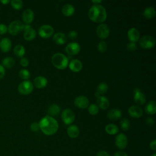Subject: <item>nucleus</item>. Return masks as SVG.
<instances>
[{
  "label": "nucleus",
  "instance_id": "7c9ffc66",
  "mask_svg": "<svg viewBox=\"0 0 156 156\" xmlns=\"http://www.w3.org/2000/svg\"><path fill=\"white\" fill-rule=\"evenodd\" d=\"M60 112V107L55 104H51L48 108V113L51 116H57Z\"/></svg>",
  "mask_w": 156,
  "mask_h": 156
},
{
  "label": "nucleus",
  "instance_id": "09e8293b",
  "mask_svg": "<svg viewBox=\"0 0 156 156\" xmlns=\"http://www.w3.org/2000/svg\"><path fill=\"white\" fill-rule=\"evenodd\" d=\"M10 1H9V0H1L0 1V2L4 5H7V4L10 3Z\"/></svg>",
  "mask_w": 156,
  "mask_h": 156
},
{
  "label": "nucleus",
  "instance_id": "72a5a7b5",
  "mask_svg": "<svg viewBox=\"0 0 156 156\" xmlns=\"http://www.w3.org/2000/svg\"><path fill=\"white\" fill-rule=\"evenodd\" d=\"M18 75L21 79H24V80H28L30 77V73L29 71H28L26 69H20L18 73Z\"/></svg>",
  "mask_w": 156,
  "mask_h": 156
},
{
  "label": "nucleus",
  "instance_id": "e433bc0d",
  "mask_svg": "<svg viewBox=\"0 0 156 156\" xmlns=\"http://www.w3.org/2000/svg\"><path fill=\"white\" fill-rule=\"evenodd\" d=\"M97 49L101 53L105 52L107 51V44L106 42L104 41H102V40L98 44Z\"/></svg>",
  "mask_w": 156,
  "mask_h": 156
},
{
  "label": "nucleus",
  "instance_id": "3c124183",
  "mask_svg": "<svg viewBox=\"0 0 156 156\" xmlns=\"http://www.w3.org/2000/svg\"><path fill=\"white\" fill-rule=\"evenodd\" d=\"M94 95H95V96H96V98H98V97H99V96H101V95H100V94H99V93H98V92H97V91H96V93H95V94H94Z\"/></svg>",
  "mask_w": 156,
  "mask_h": 156
},
{
  "label": "nucleus",
  "instance_id": "c756f323",
  "mask_svg": "<svg viewBox=\"0 0 156 156\" xmlns=\"http://www.w3.org/2000/svg\"><path fill=\"white\" fill-rule=\"evenodd\" d=\"M105 130L109 135H116L119 132V128L114 124H108L105 126Z\"/></svg>",
  "mask_w": 156,
  "mask_h": 156
},
{
  "label": "nucleus",
  "instance_id": "f704fd0d",
  "mask_svg": "<svg viewBox=\"0 0 156 156\" xmlns=\"http://www.w3.org/2000/svg\"><path fill=\"white\" fill-rule=\"evenodd\" d=\"M130 126V121L127 118H122L120 121V127L121 129L124 131L129 130Z\"/></svg>",
  "mask_w": 156,
  "mask_h": 156
},
{
  "label": "nucleus",
  "instance_id": "20e7f679",
  "mask_svg": "<svg viewBox=\"0 0 156 156\" xmlns=\"http://www.w3.org/2000/svg\"><path fill=\"white\" fill-rule=\"evenodd\" d=\"M24 25V24L20 20H14L7 26L8 32L12 35H17L23 30Z\"/></svg>",
  "mask_w": 156,
  "mask_h": 156
},
{
  "label": "nucleus",
  "instance_id": "a18cd8bd",
  "mask_svg": "<svg viewBox=\"0 0 156 156\" xmlns=\"http://www.w3.org/2000/svg\"><path fill=\"white\" fill-rule=\"evenodd\" d=\"M96 156H110V155L107 152L105 151H100L97 153Z\"/></svg>",
  "mask_w": 156,
  "mask_h": 156
},
{
  "label": "nucleus",
  "instance_id": "a211bd4d",
  "mask_svg": "<svg viewBox=\"0 0 156 156\" xmlns=\"http://www.w3.org/2000/svg\"><path fill=\"white\" fill-rule=\"evenodd\" d=\"M34 86L37 88H39V89L43 88L47 85L48 80L44 76H37L34 80Z\"/></svg>",
  "mask_w": 156,
  "mask_h": 156
},
{
  "label": "nucleus",
  "instance_id": "412c9836",
  "mask_svg": "<svg viewBox=\"0 0 156 156\" xmlns=\"http://www.w3.org/2000/svg\"><path fill=\"white\" fill-rule=\"evenodd\" d=\"M122 115V112L118 108H112L107 113V118L113 121H116L119 119Z\"/></svg>",
  "mask_w": 156,
  "mask_h": 156
},
{
  "label": "nucleus",
  "instance_id": "a878e982",
  "mask_svg": "<svg viewBox=\"0 0 156 156\" xmlns=\"http://www.w3.org/2000/svg\"><path fill=\"white\" fill-rule=\"evenodd\" d=\"M145 112L149 115H154L156 113V102L155 101H151L146 104Z\"/></svg>",
  "mask_w": 156,
  "mask_h": 156
},
{
  "label": "nucleus",
  "instance_id": "4be33fe9",
  "mask_svg": "<svg viewBox=\"0 0 156 156\" xmlns=\"http://www.w3.org/2000/svg\"><path fill=\"white\" fill-rule=\"evenodd\" d=\"M53 41L57 44H63L66 42L67 37L62 32H57L53 36Z\"/></svg>",
  "mask_w": 156,
  "mask_h": 156
},
{
  "label": "nucleus",
  "instance_id": "a19ab883",
  "mask_svg": "<svg viewBox=\"0 0 156 156\" xmlns=\"http://www.w3.org/2000/svg\"><path fill=\"white\" fill-rule=\"evenodd\" d=\"M20 63V65L22 66L27 67L29 65V60L27 58L23 57V58H21Z\"/></svg>",
  "mask_w": 156,
  "mask_h": 156
},
{
  "label": "nucleus",
  "instance_id": "1a4fd4ad",
  "mask_svg": "<svg viewBox=\"0 0 156 156\" xmlns=\"http://www.w3.org/2000/svg\"><path fill=\"white\" fill-rule=\"evenodd\" d=\"M54 31V28L51 26L44 24L39 28L38 34L41 38H48L52 35Z\"/></svg>",
  "mask_w": 156,
  "mask_h": 156
},
{
  "label": "nucleus",
  "instance_id": "ea45409f",
  "mask_svg": "<svg viewBox=\"0 0 156 156\" xmlns=\"http://www.w3.org/2000/svg\"><path fill=\"white\" fill-rule=\"evenodd\" d=\"M30 130H31L32 132H37V131L40 129V126H39L38 122H33L30 124Z\"/></svg>",
  "mask_w": 156,
  "mask_h": 156
},
{
  "label": "nucleus",
  "instance_id": "6ab92c4d",
  "mask_svg": "<svg viewBox=\"0 0 156 156\" xmlns=\"http://www.w3.org/2000/svg\"><path fill=\"white\" fill-rule=\"evenodd\" d=\"M96 102L98 107L102 110L107 109L110 105V102L108 99L104 96H100L97 98Z\"/></svg>",
  "mask_w": 156,
  "mask_h": 156
},
{
  "label": "nucleus",
  "instance_id": "4c0bfd02",
  "mask_svg": "<svg viewBox=\"0 0 156 156\" xmlns=\"http://www.w3.org/2000/svg\"><path fill=\"white\" fill-rule=\"evenodd\" d=\"M127 49L129 51H134L137 49V46L136 44L134 42H129L127 44Z\"/></svg>",
  "mask_w": 156,
  "mask_h": 156
},
{
  "label": "nucleus",
  "instance_id": "b1692460",
  "mask_svg": "<svg viewBox=\"0 0 156 156\" xmlns=\"http://www.w3.org/2000/svg\"><path fill=\"white\" fill-rule=\"evenodd\" d=\"M74 12H75V8L71 4H65L62 9V12L63 15L66 16H72L74 13Z\"/></svg>",
  "mask_w": 156,
  "mask_h": 156
},
{
  "label": "nucleus",
  "instance_id": "79ce46f5",
  "mask_svg": "<svg viewBox=\"0 0 156 156\" xmlns=\"http://www.w3.org/2000/svg\"><path fill=\"white\" fill-rule=\"evenodd\" d=\"M68 37L71 40H74L77 37V33L75 30H71L68 34Z\"/></svg>",
  "mask_w": 156,
  "mask_h": 156
},
{
  "label": "nucleus",
  "instance_id": "f257e3e1",
  "mask_svg": "<svg viewBox=\"0 0 156 156\" xmlns=\"http://www.w3.org/2000/svg\"><path fill=\"white\" fill-rule=\"evenodd\" d=\"M38 124L40 129L46 135H54L58 129V124L56 119L49 115L41 118Z\"/></svg>",
  "mask_w": 156,
  "mask_h": 156
},
{
  "label": "nucleus",
  "instance_id": "9d476101",
  "mask_svg": "<svg viewBox=\"0 0 156 156\" xmlns=\"http://www.w3.org/2000/svg\"><path fill=\"white\" fill-rule=\"evenodd\" d=\"M96 34L101 39L107 38L110 34L109 27L106 24H101L96 28Z\"/></svg>",
  "mask_w": 156,
  "mask_h": 156
},
{
  "label": "nucleus",
  "instance_id": "4468645a",
  "mask_svg": "<svg viewBox=\"0 0 156 156\" xmlns=\"http://www.w3.org/2000/svg\"><path fill=\"white\" fill-rule=\"evenodd\" d=\"M21 17L23 21L26 24H29L34 20V13L30 9H27L23 11Z\"/></svg>",
  "mask_w": 156,
  "mask_h": 156
},
{
  "label": "nucleus",
  "instance_id": "dca6fc26",
  "mask_svg": "<svg viewBox=\"0 0 156 156\" xmlns=\"http://www.w3.org/2000/svg\"><path fill=\"white\" fill-rule=\"evenodd\" d=\"M127 37L130 42L135 43L140 39V32L135 27H132L127 32Z\"/></svg>",
  "mask_w": 156,
  "mask_h": 156
},
{
  "label": "nucleus",
  "instance_id": "7ed1b4c3",
  "mask_svg": "<svg viewBox=\"0 0 156 156\" xmlns=\"http://www.w3.org/2000/svg\"><path fill=\"white\" fill-rule=\"evenodd\" d=\"M52 65L59 69H64L68 65V58L63 54L57 52L54 54L51 58Z\"/></svg>",
  "mask_w": 156,
  "mask_h": 156
},
{
  "label": "nucleus",
  "instance_id": "c85d7f7f",
  "mask_svg": "<svg viewBox=\"0 0 156 156\" xmlns=\"http://www.w3.org/2000/svg\"><path fill=\"white\" fill-rule=\"evenodd\" d=\"M13 52L16 57H19V58H23L25 54L26 50H25L24 47L23 45L18 44H16L14 47Z\"/></svg>",
  "mask_w": 156,
  "mask_h": 156
},
{
  "label": "nucleus",
  "instance_id": "5701e85b",
  "mask_svg": "<svg viewBox=\"0 0 156 156\" xmlns=\"http://www.w3.org/2000/svg\"><path fill=\"white\" fill-rule=\"evenodd\" d=\"M68 135L71 138H76L79 135V127L74 124L70 125L66 130Z\"/></svg>",
  "mask_w": 156,
  "mask_h": 156
},
{
  "label": "nucleus",
  "instance_id": "39448f33",
  "mask_svg": "<svg viewBox=\"0 0 156 156\" xmlns=\"http://www.w3.org/2000/svg\"><path fill=\"white\" fill-rule=\"evenodd\" d=\"M34 89V85L31 81L26 80L21 82L18 86V92L23 95H27L30 94Z\"/></svg>",
  "mask_w": 156,
  "mask_h": 156
},
{
  "label": "nucleus",
  "instance_id": "423d86ee",
  "mask_svg": "<svg viewBox=\"0 0 156 156\" xmlns=\"http://www.w3.org/2000/svg\"><path fill=\"white\" fill-rule=\"evenodd\" d=\"M140 46L144 49H150L155 45V40L150 35L143 36L139 41Z\"/></svg>",
  "mask_w": 156,
  "mask_h": 156
},
{
  "label": "nucleus",
  "instance_id": "f8f14e48",
  "mask_svg": "<svg viewBox=\"0 0 156 156\" xmlns=\"http://www.w3.org/2000/svg\"><path fill=\"white\" fill-rule=\"evenodd\" d=\"M74 105L79 108H86L89 105V100L85 96H79L74 101Z\"/></svg>",
  "mask_w": 156,
  "mask_h": 156
},
{
  "label": "nucleus",
  "instance_id": "f3484780",
  "mask_svg": "<svg viewBox=\"0 0 156 156\" xmlns=\"http://www.w3.org/2000/svg\"><path fill=\"white\" fill-rule=\"evenodd\" d=\"M12 41L7 37L3 38L0 41V49L3 52H8L12 48Z\"/></svg>",
  "mask_w": 156,
  "mask_h": 156
},
{
  "label": "nucleus",
  "instance_id": "8fccbe9b",
  "mask_svg": "<svg viewBox=\"0 0 156 156\" xmlns=\"http://www.w3.org/2000/svg\"><path fill=\"white\" fill-rule=\"evenodd\" d=\"M91 2H93V3H94V4H99L101 2H102V1L101 0H92L91 1Z\"/></svg>",
  "mask_w": 156,
  "mask_h": 156
},
{
  "label": "nucleus",
  "instance_id": "58836bf2",
  "mask_svg": "<svg viewBox=\"0 0 156 156\" xmlns=\"http://www.w3.org/2000/svg\"><path fill=\"white\" fill-rule=\"evenodd\" d=\"M8 32V28L5 24H0V35H4Z\"/></svg>",
  "mask_w": 156,
  "mask_h": 156
},
{
  "label": "nucleus",
  "instance_id": "c9c22d12",
  "mask_svg": "<svg viewBox=\"0 0 156 156\" xmlns=\"http://www.w3.org/2000/svg\"><path fill=\"white\" fill-rule=\"evenodd\" d=\"M88 111L90 114H91L92 115H95L99 112V107H98V105L96 104H92L88 106Z\"/></svg>",
  "mask_w": 156,
  "mask_h": 156
},
{
  "label": "nucleus",
  "instance_id": "bb28decb",
  "mask_svg": "<svg viewBox=\"0 0 156 156\" xmlns=\"http://www.w3.org/2000/svg\"><path fill=\"white\" fill-rule=\"evenodd\" d=\"M15 63V61L12 57H5L4 58L1 62V65L4 68L10 69L12 68Z\"/></svg>",
  "mask_w": 156,
  "mask_h": 156
},
{
  "label": "nucleus",
  "instance_id": "aec40b11",
  "mask_svg": "<svg viewBox=\"0 0 156 156\" xmlns=\"http://www.w3.org/2000/svg\"><path fill=\"white\" fill-rule=\"evenodd\" d=\"M83 65L78 59H73L69 63V68L73 72H79L82 70Z\"/></svg>",
  "mask_w": 156,
  "mask_h": 156
},
{
  "label": "nucleus",
  "instance_id": "2eb2a0df",
  "mask_svg": "<svg viewBox=\"0 0 156 156\" xmlns=\"http://www.w3.org/2000/svg\"><path fill=\"white\" fill-rule=\"evenodd\" d=\"M129 115L134 118H139L143 115V110L137 105H132L128 109Z\"/></svg>",
  "mask_w": 156,
  "mask_h": 156
},
{
  "label": "nucleus",
  "instance_id": "de8ad7c7",
  "mask_svg": "<svg viewBox=\"0 0 156 156\" xmlns=\"http://www.w3.org/2000/svg\"><path fill=\"white\" fill-rule=\"evenodd\" d=\"M149 146H150V148L153 150V151H156V140H154L153 141H152L151 143H150V144H149Z\"/></svg>",
  "mask_w": 156,
  "mask_h": 156
},
{
  "label": "nucleus",
  "instance_id": "cd10ccee",
  "mask_svg": "<svg viewBox=\"0 0 156 156\" xmlns=\"http://www.w3.org/2000/svg\"><path fill=\"white\" fill-rule=\"evenodd\" d=\"M143 15L146 19H152L155 16V10L153 7H148L144 10Z\"/></svg>",
  "mask_w": 156,
  "mask_h": 156
},
{
  "label": "nucleus",
  "instance_id": "603ef678",
  "mask_svg": "<svg viewBox=\"0 0 156 156\" xmlns=\"http://www.w3.org/2000/svg\"><path fill=\"white\" fill-rule=\"evenodd\" d=\"M151 156H156V154H155V153H154V154H152Z\"/></svg>",
  "mask_w": 156,
  "mask_h": 156
},
{
  "label": "nucleus",
  "instance_id": "37998d69",
  "mask_svg": "<svg viewBox=\"0 0 156 156\" xmlns=\"http://www.w3.org/2000/svg\"><path fill=\"white\" fill-rule=\"evenodd\" d=\"M145 122H146V124L147 126H152L154 124V119L151 118V117H147L146 120H145Z\"/></svg>",
  "mask_w": 156,
  "mask_h": 156
},
{
  "label": "nucleus",
  "instance_id": "2f4dec72",
  "mask_svg": "<svg viewBox=\"0 0 156 156\" xmlns=\"http://www.w3.org/2000/svg\"><path fill=\"white\" fill-rule=\"evenodd\" d=\"M10 5L15 10H20L23 7V2L21 0H12L10 2Z\"/></svg>",
  "mask_w": 156,
  "mask_h": 156
},
{
  "label": "nucleus",
  "instance_id": "6e6552de",
  "mask_svg": "<svg viewBox=\"0 0 156 156\" xmlns=\"http://www.w3.org/2000/svg\"><path fill=\"white\" fill-rule=\"evenodd\" d=\"M115 143L116 146L120 150L124 149L127 146V143H128L127 137L125 134L120 133L116 136L115 140Z\"/></svg>",
  "mask_w": 156,
  "mask_h": 156
},
{
  "label": "nucleus",
  "instance_id": "ddd939ff",
  "mask_svg": "<svg viewBox=\"0 0 156 156\" xmlns=\"http://www.w3.org/2000/svg\"><path fill=\"white\" fill-rule=\"evenodd\" d=\"M133 93V100L135 103L138 105H143L146 102V96L138 88H135Z\"/></svg>",
  "mask_w": 156,
  "mask_h": 156
},
{
  "label": "nucleus",
  "instance_id": "9b49d317",
  "mask_svg": "<svg viewBox=\"0 0 156 156\" xmlns=\"http://www.w3.org/2000/svg\"><path fill=\"white\" fill-rule=\"evenodd\" d=\"M80 50V46L78 43L71 42L65 47L66 52L69 55H75L79 54Z\"/></svg>",
  "mask_w": 156,
  "mask_h": 156
},
{
  "label": "nucleus",
  "instance_id": "c03bdc74",
  "mask_svg": "<svg viewBox=\"0 0 156 156\" xmlns=\"http://www.w3.org/2000/svg\"><path fill=\"white\" fill-rule=\"evenodd\" d=\"M5 74V69L4 66L0 64V79H2Z\"/></svg>",
  "mask_w": 156,
  "mask_h": 156
},
{
  "label": "nucleus",
  "instance_id": "473e14b6",
  "mask_svg": "<svg viewBox=\"0 0 156 156\" xmlns=\"http://www.w3.org/2000/svg\"><path fill=\"white\" fill-rule=\"evenodd\" d=\"M108 89V86L105 82L100 83L97 87V92L101 95L107 92Z\"/></svg>",
  "mask_w": 156,
  "mask_h": 156
},
{
  "label": "nucleus",
  "instance_id": "f03ea898",
  "mask_svg": "<svg viewBox=\"0 0 156 156\" xmlns=\"http://www.w3.org/2000/svg\"><path fill=\"white\" fill-rule=\"evenodd\" d=\"M90 20L95 23H102L105 21L107 14L105 9L100 4L93 5L88 12Z\"/></svg>",
  "mask_w": 156,
  "mask_h": 156
},
{
  "label": "nucleus",
  "instance_id": "49530a36",
  "mask_svg": "<svg viewBox=\"0 0 156 156\" xmlns=\"http://www.w3.org/2000/svg\"><path fill=\"white\" fill-rule=\"evenodd\" d=\"M113 156H129V155L123 151H117L114 154Z\"/></svg>",
  "mask_w": 156,
  "mask_h": 156
},
{
  "label": "nucleus",
  "instance_id": "0eeeda50",
  "mask_svg": "<svg viewBox=\"0 0 156 156\" xmlns=\"http://www.w3.org/2000/svg\"><path fill=\"white\" fill-rule=\"evenodd\" d=\"M61 118L63 122L65 124L69 125L74 121L75 114L72 110L69 108H66L62 112L61 115Z\"/></svg>",
  "mask_w": 156,
  "mask_h": 156
},
{
  "label": "nucleus",
  "instance_id": "393cba45",
  "mask_svg": "<svg viewBox=\"0 0 156 156\" xmlns=\"http://www.w3.org/2000/svg\"><path fill=\"white\" fill-rule=\"evenodd\" d=\"M36 35L35 30L31 27L30 28L24 30L23 37L26 41H31L36 37Z\"/></svg>",
  "mask_w": 156,
  "mask_h": 156
}]
</instances>
